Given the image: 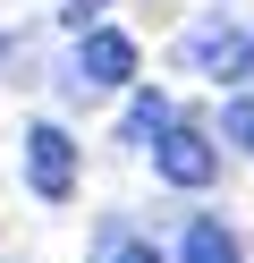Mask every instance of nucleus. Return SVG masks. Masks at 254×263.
<instances>
[{
	"label": "nucleus",
	"mask_w": 254,
	"mask_h": 263,
	"mask_svg": "<svg viewBox=\"0 0 254 263\" xmlns=\"http://www.w3.org/2000/svg\"><path fill=\"white\" fill-rule=\"evenodd\" d=\"M220 136H229L237 153H254V93H237V102L220 110Z\"/></svg>",
	"instance_id": "obj_7"
},
{
	"label": "nucleus",
	"mask_w": 254,
	"mask_h": 263,
	"mask_svg": "<svg viewBox=\"0 0 254 263\" xmlns=\"http://www.w3.org/2000/svg\"><path fill=\"white\" fill-rule=\"evenodd\" d=\"M178 60L203 68V77H237V34H229V26H195V34L178 43Z\"/></svg>",
	"instance_id": "obj_4"
},
{
	"label": "nucleus",
	"mask_w": 254,
	"mask_h": 263,
	"mask_svg": "<svg viewBox=\"0 0 254 263\" xmlns=\"http://www.w3.org/2000/svg\"><path fill=\"white\" fill-rule=\"evenodd\" d=\"M237 77H254V34H237Z\"/></svg>",
	"instance_id": "obj_9"
},
{
	"label": "nucleus",
	"mask_w": 254,
	"mask_h": 263,
	"mask_svg": "<svg viewBox=\"0 0 254 263\" xmlns=\"http://www.w3.org/2000/svg\"><path fill=\"white\" fill-rule=\"evenodd\" d=\"M152 170H161L169 187H212V178H220V153L203 144V127H178V119H169L161 136H152Z\"/></svg>",
	"instance_id": "obj_2"
},
{
	"label": "nucleus",
	"mask_w": 254,
	"mask_h": 263,
	"mask_svg": "<svg viewBox=\"0 0 254 263\" xmlns=\"http://www.w3.org/2000/svg\"><path fill=\"white\" fill-rule=\"evenodd\" d=\"M76 85H135V34L85 26V43H76Z\"/></svg>",
	"instance_id": "obj_3"
},
{
	"label": "nucleus",
	"mask_w": 254,
	"mask_h": 263,
	"mask_svg": "<svg viewBox=\"0 0 254 263\" xmlns=\"http://www.w3.org/2000/svg\"><path fill=\"white\" fill-rule=\"evenodd\" d=\"M26 187L43 195V204H68V195H76V136H68V127H51V119L26 127Z\"/></svg>",
	"instance_id": "obj_1"
},
{
	"label": "nucleus",
	"mask_w": 254,
	"mask_h": 263,
	"mask_svg": "<svg viewBox=\"0 0 254 263\" xmlns=\"http://www.w3.org/2000/svg\"><path fill=\"white\" fill-rule=\"evenodd\" d=\"M93 263H161V255H152V246L135 238V229H110V238H102V255H93Z\"/></svg>",
	"instance_id": "obj_8"
},
{
	"label": "nucleus",
	"mask_w": 254,
	"mask_h": 263,
	"mask_svg": "<svg viewBox=\"0 0 254 263\" xmlns=\"http://www.w3.org/2000/svg\"><path fill=\"white\" fill-rule=\"evenodd\" d=\"M169 119H178V110H169V93H135V102H127V119H119V144H152Z\"/></svg>",
	"instance_id": "obj_6"
},
{
	"label": "nucleus",
	"mask_w": 254,
	"mask_h": 263,
	"mask_svg": "<svg viewBox=\"0 0 254 263\" xmlns=\"http://www.w3.org/2000/svg\"><path fill=\"white\" fill-rule=\"evenodd\" d=\"M0 60H9V34H0Z\"/></svg>",
	"instance_id": "obj_10"
},
{
	"label": "nucleus",
	"mask_w": 254,
	"mask_h": 263,
	"mask_svg": "<svg viewBox=\"0 0 254 263\" xmlns=\"http://www.w3.org/2000/svg\"><path fill=\"white\" fill-rule=\"evenodd\" d=\"M178 263H246L237 255V238L220 221H186V238H178Z\"/></svg>",
	"instance_id": "obj_5"
}]
</instances>
